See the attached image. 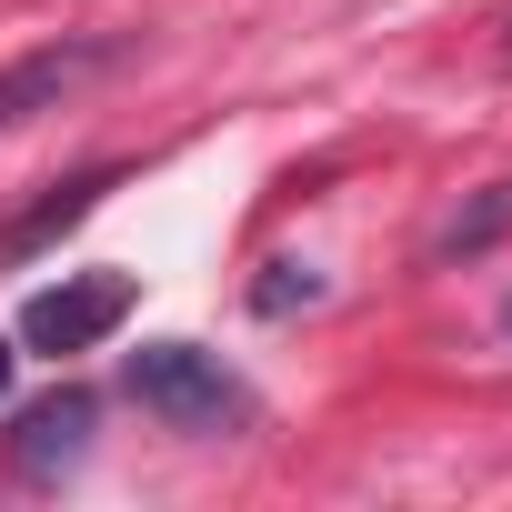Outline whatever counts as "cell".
Masks as SVG:
<instances>
[{
  "label": "cell",
  "mask_w": 512,
  "mask_h": 512,
  "mask_svg": "<svg viewBox=\"0 0 512 512\" xmlns=\"http://www.w3.org/2000/svg\"><path fill=\"white\" fill-rule=\"evenodd\" d=\"M502 332H512V302H502Z\"/></svg>",
  "instance_id": "cell-8"
},
{
  "label": "cell",
  "mask_w": 512,
  "mask_h": 512,
  "mask_svg": "<svg viewBox=\"0 0 512 512\" xmlns=\"http://www.w3.org/2000/svg\"><path fill=\"white\" fill-rule=\"evenodd\" d=\"M111 51H121V41H101V31H91V41H51V51L11 61V71H0V131H21L31 111H61L91 71H111Z\"/></svg>",
  "instance_id": "cell-3"
},
{
  "label": "cell",
  "mask_w": 512,
  "mask_h": 512,
  "mask_svg": "<svg viewBox=\"0 0 512 512\" xmlns=\"http://www.w3.org/2000/svg\"><path fill=\"white\" fill-rule=\"evenodd\" d=\"M121 322H131V272H61L51 292H31V302H21V342H31V352H51V362L101 352Z\"/></svg>",
  "instance_id": "cell-2"
},
{
  "label": "cell",
  "mask_w": 512,
  "mask_h": 512,
  "mask_svg": "<svg viewBox=\"0 0 512 512\" xmlns=\"http://www.w3.org/2000/svg\"><path fill=\"white\" fill-rule=\"evenodd\" d=\"M302 302H322V272L312 262H272V282H251V312H262V322H282Z\"/></svg>",
  "instance_id": "cell-6"
},
{
  "label": "cell",
  "mask_w": 512,
  "mask_h": 512,
  "mask_svg": "<svg viewBox=\"0 0 512 512\" xmlns=\"http://www.w3.org/2000/svg\"><path fill=\"white\" fill-rule=\"evenodd\" d=\"M121 191V161H101V171H71L61 191H41L31 211H11V221H0V272H21V262H41V251L61 241V231H81L101 201Z\"/></svg>",
  "instance_id": "cell-4"
},
{
  "label": "cell",
  "mask_w": 512,
  "mask_h": 512,
  "mask_svg": "<svg viewBox=\"0 0 512 512\" xmlns=\"http://www.w3.org/2000/svg\"><path fill=\"white\" fill-rule=\"evenodd\" d=\"M91 422H101V402L91 392H51V402H31L21 412V472H61V462H81L91 452Z\"/></svg>",
  "instance_id": "cell-5"
},
{
  "label": "cell",
  "mask_w": 512,
  "mask_h": 512,
  "mask_svg": "<svg viewBox=\"0 0 512 512\" xmlns=\"http://www.w3.org/2000/svg\"><path fill=\"white\" fill-rule=\"evenodd\" d=\"M11 362H21V352H11V342H0V402H11Z\"/></svg>",
  "instance_id": "cell-7"
},
{
  "label": "cell",
  "mask_w": 512,
  "mask_h": 512,
  "mask_svg": "<svg viewBox=\"0 0 512 512\" xmlns=\"http://www.w3.org/2000/svg\"><path fill=\"white\" fill-rule=\"evenodd\" d=\"M131 402L151 412V422H171V432H241L251 422V392L221 372V352H201V342H141L131 352Z\"/></svg>",
  "instance_id": "cell-1"
}]
</instances>
